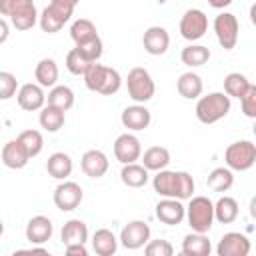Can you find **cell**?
Instances as JSON below:
<instances>
[{"instance_id": "47", "label": "cell", "mask_w": 256, "mask_h": 256, "mask_svg": "<svg viewBox=\"0 0 256 256\" xmlns=\"http://www.w3.org/2000/svg\"><path fill=\"white\" fill-rule=\"evenodd\" d=\"M250 20H252V24L256 26V2L250 6Z\"/></svg>"}, {"instance_id": "40", "label": "cell", "mask_w": 256, "mask_h": 256, "mask_svg": "<svg viewBox=\"0 0 256 256\" xmlns=\"http://www.w3.org/2000/svg\"><path fill=\"white\" fill-rule=\"evenodd\" d=\"M144 252L146 256H172L174 254V248L168 240H148V244L144 246Z\"/></svg>"}, {"instance_id": "14", "label": "cell", "mask_w": 256, "mask_h": 256, "mask_svg": "<svg viewBox=\"0 0 256 256\" xmlns=\"http://www.w3.org/2000/svg\"><path fill=\"white\" fill-rule=\"evenodd\" d=\"M114 156L120 164H132L142 156L140 140L134 134H120L114 142Z\"/></svg>"}, {"instance_id": "19", "label": "cell", "mask_w": 256, "mask_h": 256, "mask_svg": "<svg viewBox=\"0 0 256 256\" xmlns=\"http://www.w3.org/2000/svg\"><path fill=\"white\" fill-rule=\"evenodd\" d=\"M120 120H122L124 128H128V130H136V132H138V130H144V128L150 126L152 116H150V110H148L144 104H134V106L124 108Z\"/></svg>"}, {"instance_id": "11", "label": "cell", "mask_w": 256, "mask_h": 256, "mask_svg": "<svg viewBox=\"0 0 256 256\" xmlns=\"http://www.w3.org/2000/svg\"><path fill=\"white\" fill-rule=\"evenodd\" d=\"M82 196H84V192H82L80 184L68 180V182H62V184L56 186V190H54V204H56L58 210L70 212V210L80 206Z\"/></svg>"}, {"instance_id": "28", "label": "cell", "mask_w": 256, "mask_h": 256, "mask_svg": "<svg viewBox=\"0 0 256 256\" xmlns=\"http://www.w3.org/2000/svg\"><path fill=\"white\" fill-rule=\"evenodd\" d=\"M86 240H88V226L82 220L74 218V220H68L64 224V228H62V242H64V246L78 244V242L86 244Z\"/></svg>"}, {"instance_id": "46", "label": "cell", "mask_w": 256, "mask_h": 256, "mask_svg": "<svg viewBox=\"0 0 256 256\" xmlns=\"http://www.w3.org/2000/svg\"><path fill=\"white\" fill-rule=\"evenodd\" d=\"M248 212H250V216L256 220V196L250 200V206H248Z\"/></svg>"}, {"instance_id": "48", "label": "cell", "mask_w": 256, "mask_h": 256, "mask_svg": "<svg viewBox=\"0 0 256 256\" xmlns=\"http://www.w3.org/2000/svg\"><path fill=\"white\" fill-rule=\"evenodd\" d=\"M68 2H72V4H78V2H80V0H68Z\"/></svg>"}, {"instance_id": "29", "label": "cell", "mask_w": 256, "mask_h": 256, "mask_svg": "<svg viewBox=\"0 0 256 256\" xmlns=\"http://www.w3.org/2000/svg\"><path fill=\"white\" fill-rule=\"evenodd\" d=\"M142 164L148 170H154V172L164 170L170 164V152H168V148H164V146H150L144 152V156H142Z\"/></svg>"}, {"instance_id": "27", "label": "cell", "mask_w": 256, "mask_h": 256, "mask_svg": "<svg viewBox=\"0 0 256 256\" xmlns=\"http://www.w3.org/2000/svg\"><path fill=\"white\" fill-rule=\"evenodd\" d=\"M120 178L128 188H142L148 182V168L144 164H136V162L124 164Z\"/></svg>"}, {"instance_id": "7", "label": "cell", "mask_w": 256, "mask_h": 256, "mask_svg": "<svg viewBox=\"0 0 256 256\" xmlns=\"http://www.w3.org/2000/svg\"><path fill=\"white\" fill-rule=\"evenodd\" d=\"M126 88H128V96L138 104H144V102L152 100V96L156 92V86H154V80H152L150 72L146 68H140V66H136L128 72Z\"/></svg>"}, {"instance_id": "8", "label": "cell", "mask_w": 256, "mask_h": 256, "mask_svg": "<svg viewBox=\"0 0 256 256\" xmlns=\"http://www.w3.org/2000/svg\"><path fill=\"white\" fill-rule=\"evenodd\" d=\"M224 160L230 170H250L256 164V144H252L250 140L232 142L224 152Z\"/></svg>"}, {"instance_id": "10", "label": "cell", "mask_w": 256, "mask_h": 256, "mask_svg": "<svg viewBox=\"0 0 256 256\" xmlns=\"http://www.w3.org/2000/svg\"><path fill=\"white\" fill-rule=\"evenodd\" d=\"M208 30V16L198 10V8H190L184 12L182 20H180V34L184 40L194 42L200 40Z\"/></svg>"}, {"instance_id": "21", "label": "cell", "mask_w": 256, "mask_h": 256, "mask_svg": "<svg viewBox=\"0 0 256 256\" xmlns=\"http://www.w3.org/2000/svg\"><path fill=\"white\" fill-rule=\"evenodd\" d=\"M54 226L46 216H34L26 224V240L32 244H44L52 238Z\"/></svg>"}, {"instance_id": "31", "label": "cell", "mask_w": 256, "mask_h": 256, "mask_svg": "<svg viewBox=\"0 0 256 256\" xmlns=\"http://www.w3.org/2000/svg\"><path fill=\"white\" fill-rule=\"evenodd\" d=\"M180 60L190 68H198V66H204L210 60V50L202 44H190V46L182 48Z\"/></svg>"}, {"instance_id": "26", "label": "cell", "mask_w": 256, "mask_h": 256, "mask_svg": "<svg viewBox=\"0 0 256 256\" xmlns=\"http://www.w3.org/2000/svg\"><path fill=\"white\" fill-rule=\"evenodd\" d=\"M46 170H48V174L52 178L64 180V178H68L72 174V158L68 154H64V152H54L46 162Z\"/></svg>"}, {"instance_id": "34", "label": "cell", "mask_w": 256, "mask_h": 256, "mask_svg": "<svg viewBox=\"0 0 256 256\" xmlns=\"http://www.w3.org/2000/svg\"><path fill=\"white\" fill-rule=\"evenodd\" d=\"M40 126L46 130V132H58L62 126H64V110L56 108V106H44L40 110Z\"/></svg>"}, {"instance_id": "2", "label": "cell", "mask_w": 256, "mask_h": 256, "mask_svg": "<svg viewBox=\"0 0 256 256\" xmlns=\"http://www.w3.org/2000/svg\"><path fill=\"white\" fill-rule=\"evenodd\" d=\"M84 82H86L88 90L104 94V96L116 94L122 86V78H120L118 70H114L110 66H104V64H98V62H94L88 68V72L84 74Z\"/></svg>"}, {"instance_id": "35", "label": "cell", "mask_w": 256, "mask_h": 256, "mask_svg": "<svg viewBox=\"0 0 256 256\" xmlns=\"http://www.w3.org/2000/svg\"><path fill=\"white\" fill-rule=\"evenodd\" d=\"M46 102L50 104V106H56V108H60V110H70L72 106H74V92L68 88V86H54L50 92H48V96H46Z\"/></svg>"}, {"instance_id": "33", "label": "cell", "mask_w": 256, "mask_h": 256, "mask_svg": "<svg viewBox=\"0 0 256 256\" xmlns=\"http://www.w3.org/2000/svg\"><path fill=\"white\" fill-rule=\"evenodd\" d=\"M252 84L248 82V78L240 72H230L226 78H224V92L230 96V98H238L242 100V96L248 92Z\"/></svg>"}, {"instance_id": "22", "label": "cell", "mask_w": 256, "mask_h": 256, "mask_svg": "<svg viewBox=\"0 0 256 256\" xmlns=\"http://www.w3.org/2000/svg\"><path fill=\"white\" fill-rule=\"evenodd\" d=\"M212 250L210 240L204 232H192L182 240V254L184 256H208Z\"/></svg>"}, {"instance_id": "49", "label": "cell", "mask_w": 256, "mask_h": 256, "mask_svg": "<svg viewBox=\"0 0 256 256\" xmlns=\"http://www.w3.org/2000/svg\"><path fill=\"white\" fill-rule=\"evenodd\" d=\"M254 134H256V124H254Z\"/></svg>"}, {"instance_id": "1", "label": "cell", "mask_w": 256, "mask_h": 256, "mask_svg": "<svg viewBox=\"0 0 256 256\" xmlns=\"http://www.w3.org/2000/svg\"><path fill=\"white\" fill-rule=\"evenodd\" d=\"M154 192L164 198H178L190 200L194 194V178L188 172H174V170H158L152 178Z\"/></svg>"}, {"instance_id": "12", "label": "cell", "mask_w": 256, "mask_h": 256, "mask_svg": "<svg viewBox=\"0 0 256 256\" xmlns=\"http://www.w3.org/2000/svg\"><path fill=\"white\" fill-rule=\"evenodd\" d=\"M150 240V226L142 220L128 222L120 232V244L128 250H138Z\"/></svg>"}, {"instance_id": "17", "label": "cell", "mask_w": 256, "mask_h": 256, "mask_svg": "<svg viewBox=\"0 0 256 256\" xmlns=\"http://www.w3.org/2000/svg\"><path fill=\"white\" fill-rule=\"evenodd\" d=\"M142 44H144V50L152 56H162L168 46H170V36L166 32V28L162 26H150L146 32H144V38H142Z\"/></svg>"}, {"instance_id": "4", "label": "cell", "mask_w": 256, "mask_h": 256, "mask_svg": "<svg viewBox=\"0 0 256 256\" xmlns=\"http://www.w3.org/2000/svg\"><path fill=\"white\" fill-rule=\"evenodd\" d=\"M230 112V96L226 92H212L198 100L196 118L202 124H214Z\"/></svg>"}, {"instance_id": "38", "label": "cell", "mask_w": 256, "mask_h": 256, "mask_svg": "<svg viewBox=\"0 0 256 256\" xmlns=\"http://www.w3.org/2000/svg\"><path fill=\"white\" fill-rule=\"evenodd\" d=\"M18 140L24 144V148L30 154V158L38 156L42 152V148H44V138H42V134L38 130H24V132H20Z\"/></svg>"}, {"instance_id": "37", "label": "cell", "mask_w": 256, "mask_h": 256, "mask_svg": "<svg viewBox=\"0 0 256 256\" xmlns=\"http://www.w3.org/2000/svg\"><path fill=\"white\" fill-rule=\"evenodd\" d=\"M92 64H94V62H90L86 56H82L78 48H72V50L66 54V68H68L72 74H76V76H84Z\"/></svg>"}, {"instance_id": "13", "label": "cell", "mask_w": 256, "mask_h": 256, "mask_svg": "<svg viewBox=\"0 0 256 256\" xmlns=\"http://www.w3.org/2000/svg\"><path fill=\"white\" fill-rule=\"evenodd\" d=\"M252 250L250 240L240 232H228L220 238L216 246L218 256H248Z\"/></svg>"}, {"instance_id": "6", "label": "cell", "mask_w": 256, "mask_h": 256, "mask_svg": "<svg viewBox=\"0 0 256 256\" xmlns=\"http://www.w3.org/2000/svg\"><path fill=\"white\" fill-rule=\"evenodd\" d=\"M74 8L76 4L68 2V0H52L40 14V28L48 34H54V32H60L62 26L72 18L74 14Z\"/></svg>"}, {"instance_id": "24", "label": "cell", "mask_w": 256, "mask_h": 256, "mask_svg": "<svg viewBox=\"0 0 256 256\" xmlns=\"http://www.w3.org/2000/svg\"><path fill=\"white\" fill-rule=\"evenodd\" d=\"M92 248L98 256H112L118 250V240L112 230L108 228H98L92 236Z\"/></svg>"}, {"instance_id": "16", "label": "cell", "mask_w": 256, "mask_h": 256, "mask_svg": "<svg viewBox=\"0 0 256 256\" xmlns=\"http://www.w3.org/2000/svg\"><path fill=\"white\" fill-rule=\"evenodd\" d=\"M46 102V94L42 90L40 84H24L18 90V106L26 112H34V110H42Z\"/></svg>"}, {"instance_id": "18", "label": "cell", "mask_w": 256, "mask_h": 256, "mask_svg": "<svg viewBox=\"0 0 256 256\" xmlns=\"http://www.w3.org/2000/svg\"><path fill=\"white\" fill-rule=\"evenodd\" d=\"M30 160V154L28 150L24 148V144L16 138V140H10L4 144L2 148V162L6 168H12V170H20L28 164Z\"/></svg>"}, {"instance_id": "3", "label": "cell", "mask_w": 256, "mask_h": 256, "mask_svg": "<svg viewBox=\"0 0 256 256\" xmlns=\"http://www.w3.org/2000/svg\"><path fill=\"white\" fill-rule=\"evenodd\" d=\"M0 14L10 18L16 30H30L40 20L34 0H0Z\"/></svg>"}, {"instance_id": "9", "label": "cell", "mask_w": 256, "mask_h": 256, "mask_svg": "<svg viewBox=\"0 0 256 256\" xmlns=\"http://www.w3.org/2000/svg\"><path fill=\"white\" fill-rule=\"evenodd\" d=\"M238 18L230 12H222L214 18V32H216V38H218V44L224 48V50H232L238 42Z\"/></svg>"}, {"instance_id": "42", "label": "cell", "mask_w": 256, "mask_h": 256, "mask_svg": "<svg viewBox=\"0 0 256 256\" xmlns=\"http://www.w3.org/2000/svg\"><path fill=\"white\" fill-rule=\"evenodd\" d=\"M240 104H242V114L246 118H254L256 120V86L248 88V92L242 96Z\"/></svg>"}, {"instance_id": "41", "label": "cell", "mask_w": 256, "mask_h": 256, "mask_svg": "<svg viewBox=\"0 0 256 256\" xmlns=\"http://www.w3.org/2000/svg\"><path fill=\"white\" fill-rule=\"evenodd\" d=\"M16 88H18V80L14 74L10 72H0V100H8L16 94Z\"/></svg>"}, {"instance_id": "44", "label": "cell", "mask_w": 256, "mask_h": 256, "mask_svg": "<svg viewBox=\"0 0 256 256\" xmlns=\"http://www.w3.org/2000/svg\"><path fill=\"white\" fill-rule=\"evenodd\" d=\"M208 4H210L212 8H216V10H220V8L230 6V4H232V0H208Z\"/></svg>"}, {"instance_id": "15", "label": "cell", "mask_w": 256, "mask_h": 256, "mask_svg": "<svg viewBox=\"0 0 256 256\" xmlns=\"http://www.w3.org/2000/svg\"><path fill=\"white\" fill-rule=\"evenodd\" d=\"M184 216H186V206L178 198H164L156 204V218L168 226L180 224Z\"/></svg>"}, {"instance_id": "32", "label": "cell", "mask_w": 256, "mask_h": 256, "mask_svg": "<svg viewBox=\"0 0 256 256\" xmlns=\"http://www.w3.org/2000/svg\"><path fill=\"white\" fill-rule=\"evenodd\" d=\"M206 184H208V188H210L212 192H226V190H230L232 184H234V174H232L230 168H224V166L214 168V170L208 174Z\"/></svg>"}, {"instance_id": "20", "label": "cell", "mask_w": 256, "mask_h": 256, "mask_svg": "<svg viewBox=\"0 0 256 256\" xmlns=\"http://www.w3.org/2000/svg\"><path fill=\"white\" fill-rule=\"evenodd\" d=\"M80 166H82V172L86 176H90V178H102L108 172L110 162H108V158H106V154L102 150H88V152H84Z\"/></svg>"}, {"instance_id": "23", "label": "cell", "mask_w": 256, "mask_h": 256, "mask_svg": "<svg viewBox=\"0 0 256 256\" xmlns=\"http://www.w3.org/2000/svg\"><path fill=\"white\" fill-rule=\"evenodd\" d=\"M202 88H204L202 78H200L196 72H184V74L178 78V82H176L178 94H180L182 98H186V100L198 98V96L202 94Z\"/></svg>"}, {"instance_id": "39", "label": "cell", "mask_w": 256, "mask_h": 256, "mask_svg": "<svg viewBox=\"0 0 256 256\" xmlns=\"http://www.w3.org/2000/svg\"><path fill=\"white\" fill-rule=\"evenodd\" d=\"M76 48L80 50V54L82 56H86L90 62H98L100 60V56H102V40H100V36H94V38H90L88 42H82V44H76Z\"/></svg>"}, {"instance_id": "43", "label": "cell", "mask_w": 256, "mask_h": 256, "mask_svg": "<svg viewBox=\"0 0 256 256\" xmlns=\"http://www.w3.org/2000/svg\"><path fill=\"white\" fill-rule=\"evenodd\" d=\"M66 254H70V256H88V250H86V246L84 244H68L66 246Z\"/></svg>"}, {"instance_id": "5", "label": "cell", "mask_w": 256, "mask_h": 256, "mask_svg": "<svg viewBox=\"0 0 256 256\" xmlns=\"http://www.w3.org/2000/svg\"><path fill=\"white\" fill-rule=\"evenodd\" d=\"M186 218L194 232H208L216 220L214 216V202L206 196H192L186 206Z\"/></svg>"}, {"instance_id": "25", "label": "cell", "mask_w": 256, "mask_h": 256, "mask_svg": "<svg viewBox=\"0 0 256 256\" xmlns=\"http://www.w3.org/2000/svg\"><path fill=\"white\" fill-rule=\"evenodd\" d=\"M34 76L38 80V84L42 88H54L56 80H58V64L52 58H42L36 68H34Z\"/></svg>"}, {"instance_id": "45", "label": "cell", "mask_w": 256, "mask_h": 256, "mask_svg": "<svg viewBox=\"0 0 256 256\" xmlns=\"http://www.w3.org/2000/svg\"><path fill=\"white\" fill-rule=\"evenodd\" d=\"M0 30H2L0 42H4V40L8 38V22H6V18H2V20H0Z\"/></svg>"}, {"instance_id": "30", "label": "cell", "mask_w": 256, "mask_h": 256, "mask_svg": "<svg viewBox=\"0 0 256 256\" xmlns=\"http://www.w3.org/2000/svg\"><path fill=\"white\" fill-rule=\"evenodd\" d=\"M214 216L220 224H232L238 218V202L232 196H222L214 204Z\"/></svg>"}, {"instance_id": "36", "label": "cell", "mask_w": 256, "mask_h": 256, "mask_svg": "<svg viewBox=\"0 0 256 256\" xmlns=\"http://www.w3.org/2000/svg\"><path fill=\"white\" fill-rule=\"evenodd\" d=\"M70 36H72V40H74L76 44H82V42H88L90 38L98 36V32H96V26H94L92 20H88V18H78V20L70 26Z\"/></svg>"}]
</instances>
